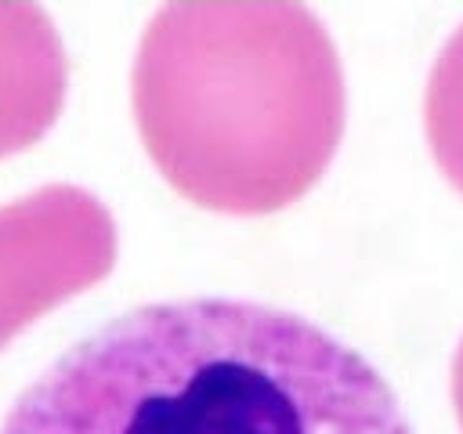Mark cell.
<instances>
[{
  "mask_svg": "<svg viewBox=\"0 0 463 434\" xmlns=\"http://www.w3.org/2000/svg\"><path fill=\"white\" fill-rule=\"evenodd\" d=\"M0 434H416L380 369L318 322L239 297L130 307L61 351Z\"/></svg>",
  "mask_w": 463,
  "mask_h": 434,
  "instance_id": "obj_1",
  "label": "cell"
},
{
  "mask_svg": "<svg viewBox=\"0 0 463 434\" xmlns=\"http://www.w3.org/2000/svg\"><path fill=\"white\" fill-rule=\"evenodd\" d=\"M134 116L199 206L268 213L304 195L344 134V69L297 0H174L134 58Z\"/></svg>",
  "mask_w": 463,
  "mask_h": 434,
  "instance_id": "obj_2",
  "label": "cell"
},
{
  "mask_svg": "<svg viewBox=\"0 0 463 434\" xmlns=\"http://www.w3.org/2000/svg\"><path fill=\"white\" fill-rule=\"evenodd\" d=\"M112 260V213L87 188L47 184L0 206V344L98 282Z\"/></svg>",
  "mask_w": 463,
  "mask_h": 434,
  "instance_id": "obj_3",
  "label": "cell"
},
{
  "mask_svg": "<svg viewBox=\"0 0 463 434\" xmlns=\"http://www.w3.org/2000/svg\"><path fill=\"white\" fill-rule=\"evenodd\" d=\"M65 98V54L36 7H0V156L36 141Z\"/></svg>",
  "mask_w": 463,
  "mask_h": 434,
  "instance_id": "obj_4",
  "label": "cell"
},
{
  "mask_svg": "<svg viewBox=\"0 0 463 434\" xmlns=\"http://www.w3.org/2000/svg\"><path fill=\"white\" fill-rule=\"evenodd\" d=\"M423 127L438 166L463 192V22L452 29L430 65L423 94Z\"/></svg>",
  "mask_w": 463,
  "mask_h": 434,
  "instance_id": "obj_5",
  "label": "cell"
},
{
  "mask_svg": "<svg viewBox=\"0 0 463 434\" xmlns=\"http://www.w3.org/2000/svg\"><path fill=\"white\" fill-rule=\"evenodd\" d=\"M452 405H456V416L463 423V340H459L456 358H452Z\"/></svg>",
  "mask_w": 463,
  "mask_h": 434,
  "instance_id": "obj_6",
  "label": "cell"
}]
</instances>
